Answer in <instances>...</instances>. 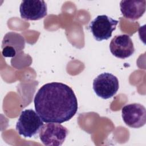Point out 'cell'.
I'll list each match as a JSON object with an SVG mask.
<instances>
[{"label": "cell", "mask_w": 146, "mask_h": 146, "mask_svg": "<svg viewBox=\"0 0 146 146\" xmlns=\"http://www.w3.org/2000/svg\"><path fill=\"white\" fill-rule=\"evenodd\" d=\"M34 103L43 122L62 123L70 120L78 108L72 89L66 84L51 82L42 86L35 94Z\"/></svg>", "instance_id": "cell-1"}, {"label": "cell", "mask_w": 146, "mask_h": 146, "mask_svg": "<svg viewBox=\"0 0 146 146\" xmlns=\"http://www.w3.org/2000/svg\"><path fill=\"white\" fill-rule=\"evenodd\" d=\"M43 121L39 115L32 109L22 111L16 124V130L24 137H32L39 132Z\"/></svg>", "instance_id": "cell-2"}, {"label": "cell", "mask_w": 146, "mask_h": 146, "mask_svg": "<svg viewBox=\"0 0 146 146\" xmlns=\"http://www.w3.org/2000/svg\"><path fill=\"white\" fill-rule=\"evenodd\" d=\"M68 129L57 123H47L42 127L39 132L41 142L47 146H60L64 143Z\"/></svg>", "instance_id": "cell-3"}, {"label": "cell", "mask_w": 146, "mask_h": 146, "mask_svg": "<svg viewBox=\"0 0 146 146\" xmlns=\"http://www.w3.org/2000/svg\"><path fill=\"white\" fill-rule=\"evenodd\" d=\"M119 88L118 79L109 72L99 74L93 81V89L95 94L103 99L114 96Z\"/></svg>", "instance_id": "cell-4"}, {"label": "cell", "mask_w": 146, "mask_h": 146, "mask_svg": "<svg viewBox=\"0 0 146 146\" xmlns=\"http://www.w3.org/2000/svg\"><path fill=\"white\" fill-rule=\"evenodd\" d=\"M119 21L106 15H98L89 25V29L97 41L107 40L112 36Z\"/></svg>", "instance_id": "cell-5"}, {"label": "cell", "mask_w": 146, "mask_h": 146, "mask_svg": "<svg viewBox=\"0 0 146 146\" xmlns=\"http://www.w3.org/2000/svg\"><path fill=\"white\" fill-rule=\"evenodd\" d=\"M121 114L124 122L129 127L139 128L145 124L146 110L141 104H126L121 109Z\"/></svg>", "instance_id": "cell-6"}, {"label": "cell", "mask_w": 146, "mask_h": 146, "mask_svg": "<svg viewBox=\"0 0 146 146\" xmlns=\"http://www.w3.org/2000/svg\"><path fill=\"white\" fill-rule=\"evenodd\" d=\"M19 12L22 19L36 21L47 15V7L46 2L42 0H25L20 5Z\"/></svg>", "instance_id": "cell-7"}, {"label": "cell", "mask_w": 146, "mask_h": 146, "mask_svg": "<svg viewBox=\"0 0 146 146\" xmlns=\"http://www.w3.org/2000/svg\"><path fill=\"white\" fill-rule=\"evenodd\" d=\"M110 50L113 55L120 59L127 58L135 52L133 42L127 34L115 36L111 40Z\"/></svg>", "instance_id": "cell-8"}, {"label": "cell", "mask_w": 146, "mask_h": 146, "mask_svg": "<svg viewBox=\"0 0 146 146\" xmlns=\"http://www.w3.org/2000/svg\"><path fill=\"white\" fill-rule=\"evenodd\" d=\"M145 0H123L120 2V11L127 19L135 21L141 17L145 11Z\"/></svg>", "instance_id": "cell-9"}, {"label": "cell", "mask_w": 146, "mask_h": 146, "mask_svg": "<svg viewBox=\"0 0 146 146\" xmlns=\"http://www.w3.org/2000/svg\"><path fill=\"white\" fill-rule=\"evenodd\" d=\"M5 46L13 47L16 50H21L24 48L25 40L21 36L16 41H13V32H10L6 34L3 38L2 47Z\"/></svg>", "instance_id": "cell-10"}, {"label": "cell", "mask_w": 146, "mask_h": 146, "mask_svg": "<svg viewBox=\"0 0 146 146\" xmlns=\"http://www.w3.org/2000/svg\"><path fill=\"white\" fill-rule=\"evenodd\" d=\"M2 54L5 57H14L16 55L17 50L11 46H3Z\"/></svg>", "instance_id": "cell-11"}]
</instances>
